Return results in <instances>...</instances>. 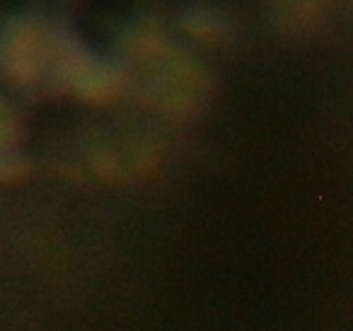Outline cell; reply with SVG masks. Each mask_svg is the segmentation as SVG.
Segmentation results:
<instances>
[{
	"mask_svg": "<svg viewBox=\"0 0 353 331\" xmlns=\"http://www.w3.org/2000/svg\"><path fill=\"white\" fill-rule=\"evenodd\" d=\"M37 44L32 39L30 32L17 30V32H8L6 34V68L10 75L20 80H30L34 78V68H37V59H34Z\"/></svg>",
	"mask_w": 353,
	"mask_h": 331,
	"instance_id": "2",
	"label": "cell"
},
{
	"mask_svg": "<svg viewBox=\"0 0 353 331\" xmlns=\"http://www.w3.org/2000/svg\"><path fill=\"white\" fill-rule=\"evenodd\" d=\"M63 78L75 94H83L88 99H107L119 88V78H114L112 70L78 54L68 56Z\"/></svg>",
	"mask_w": 353,
	"mask_h": 331,
	"instance_id": "1",
	"label": "cell"
}]
</instances>
